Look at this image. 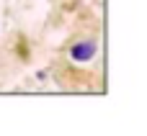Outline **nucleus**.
I'll return each mask as SVG.
<instances>
[{
    "instance_id": "f257e3e1",
    "label": "nucleus",
    "mask_w": 147,
    "mask_h": 136,
    "mask_svg": "<svg viewBox=\"0 0 147 136\" xmlns=\"http://www.w3.org/2000/svg\"><path fill=\"white\" fill-rule=\"evenodd\" d=\"M72 59L75 62H88V59H93L96 57V44L93 41H80V44H75L72 46Z\"/></svg>"
}]
</instances>
